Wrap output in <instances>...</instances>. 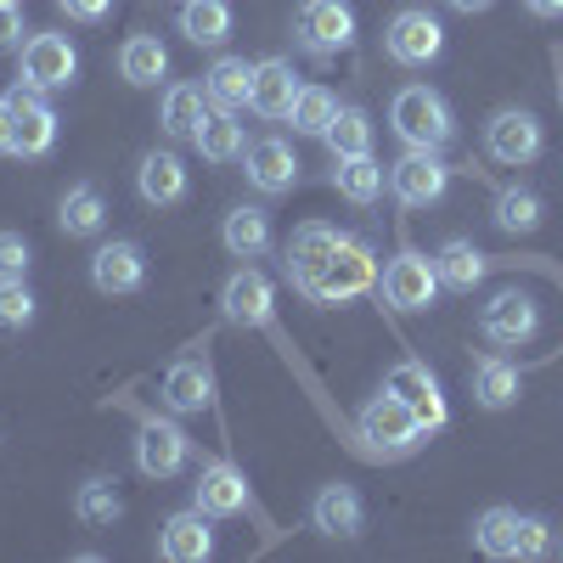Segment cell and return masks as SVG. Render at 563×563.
Instances as JSON below:
<instances>
[{
  "instance_id": "10",
  "label": "cell",
  "mask_w": 563,
  "mask_h": 563,
  "mask_svg": "<svg viewBox=\"0 0 563 563\" xmlns=\"http://www.w3.org/2000/svg\"><path fill=\"white\" fill-rule=\"evenodd\" d=\"M479 333H485L490 344H501V350H519V344H530V339L541 333V305H536L525 288H507V294H496V299L479 310Z\"/></svg>"
},
{
  "instance_id": "46",
  "label": "cell",
  "mask_w": 563,
  "mask_h": 563,
  "mask_svg": "<svg viewBox=\"0 0 563 563\" xmlns=\"http://www.w3.org/2000/svg\"><path fill=\"white\" fill-rule=\"evenodd\" d=\"M536 18H563V0H525Z\"/></svg>"
},
{
  "instance_id": "37",
  "label": "cell",
  "mask_w": 563,
  "mask_h": 563,
  "mask_svg": "<svg viewBox=\"0 0 563 563\" xmlns=\"http://www.w3.org/2000/svg\"><path fill=\"white\" fill-rule=\"evenodd\" d=\"M327 147H333V158H355V153H372V119L366 108H339V119L327 124Z\"/></svg>"
},
{
  "instance_id": "45",
  "label": "cell",
  "mask_w": 563,
  "mask_h": 563,
  "mask_svg": "<svg viewBox=\"0 0 563 563\" xmlns=\"http://www.w3.org/2000/svg\"><path fill=\"white\" fill-rule=\"evenodd\" d=\"M445 7H451V12H462V18H474V12H490L496 0H445Z\"/></svg>"
},
{
  "instance_id": "22",
  "label": "cell",
  "mask_w": 563,
  "mask_h": 563,
  "mask_svg": "<svg viewBox=\"0 0 563 563\" xmlns=\"http://www.w3.org/2000/svg\"><path fill=\"white\" fill-rule=\"evenodd\" d=\"M294 97H299V74H294L288 57L254 63V97H249V108L260 119H288L294 113Z\"/></svg>"
},
{
  "instance_id": "31",
  "label": "cell",
  "mask_w": 563,
  "mask_h": 563,
  "mask_svg": "<svg viewBox=\"0 0 563 563\" xmlns=\"http://www.w3.org/2000/svg\"><path fill=\"white\" fill-rule=\"evenodd\" d=\"M220 243H225V254H238V260H260L271 249V214L249 209V203L231 209L225 225H220Z\"/></svg>"
},
{
  "instance_id": "3",
  "label": "cell",
  "mask_w": 563,
  "mask_h": 563,
  "mask_svg": "<svg viewBox=\"0 0 563 563\" xmlns=\"http://www.w3.org/2000/svg\"><path fill=\"white\" fill-rule=\"evenodd\" d=\"M294 45L310 57H339L355 45V7L350 0H299L294 7Z\"/></svg>"
},
{
  "instance_id": "27",
  "label": "cell",
  "mask_w": 563,
  "mask_h": 563,
  "mask_svg": "<svg viewBox=\"0 0 563 563\" xmlns=\"http://www.w3.org/2000/svg\"><path fill=\"white\" fill-rule=\"evenodd\" d=\"M203 90H209V108H225V113L249 108V97H254V63L249 57H220L203 74Z\"/></svg>"
},
{
  "instance_id": "43",
  "label": "cell",
  "mask_w": 563,
  "mask_h": 563,
  "mask_svg": "<svg viewBox=\"0 0 563 563\" xmlns=\"http://www.w3.org/2000/svg\"><path fill=\"white\" fill-rule=\"evenodd\" d=\"M23 45V7H0V52Z\"/></svg>"
},
{
  "instance_id": "2",
  "label": "cell",
  "mask_w": 563,
  "mask_h": 563,
  "mask_svg": "<svg viewBox=\"0 0 563 563\" xmlns=\"http://www.w3.org/2000/svg\"><path fill=\"white\" fill-rule=\"evenodd\" d=\"M355 422H361V440H366L372 451H384V456H406V451L422 445V434H429V429H422V417H417L389 384L361 406Z\"/></svg>"
},
{
  "instance_id": "5",
  "label": "cell",
  "mask_w": 563,
  "mask_h": 563,
  "mask_svg": "<svg viewBox=\"0 0 563 563\" xmlns=\"http://www.w3.org/2000/svg\"><path fill=\"white\" fill-rule=\"evenodd\" d=\"M384 52H389V63H400V68H429V63L445 52V23H440L429 7H406V12H395L389 29H384Z\"/></svg>"
},
{
  "instance_id": "12",
  "label": "cell",
  "mask_w": 563,
  "mask_h": 563,
  "mask_svg": "<svg viewBox=\"0 0 563 563\" xmlns=\"http://www.w3.org/2000/svg\"><path fill=\"white\" fill-rule=\"evenodd\" d=\"M141 282H147V254L141 243L130 238H113L90 254V288L108 294V299H124V294H141Z\"/></svg>"
},
{
  "instance_id": "7",
  "label": "cell",
  "mask_w": 563,
  "mask_h": 563,
  "mask_svg": "<svg viewBox=\"0 0 563 563\" xmlns=\"http://www.w3.org/2000/svg\"><path fill=\"white\" fill-rule=\"evenodd\" d=\"M541 147H547V130H541V119H536L530 108H501V113H490V124H485V153H490L496 164H507V169L536 164Z\"/></svg>"
},
{
  "instance_id": "44",
  "label": "cell",
  "mask_w": 563,
  "mask_h": 563,
  "mask_svg": "<svg viewBox=\"0 0 563 563\" xmlns=\"http://www.w3.org/2000/svg\"><path fill=\"white\" fill-rule=\"evenodd\" d=\"M12 153V102H0V158Z\"/></svg>"
},
{
  "instance_id": "17",
  "label": "cell",
  "mask_w": 563,
  "mask_h": 563,
  "mask_svg": "<svg viewBox=\"0 0 563 563\" xmlns=\"http://www.w3.org/2000/svg\"><path fill=\"white\" fill-rule=\"evenodd\" d=\"M220 310H225V321H238V327H276V288L260 271H238L225 282V294H220Z\"/></svg>"
},
{
  "instance_id": "11",
  "label": "cell",
  "mask_w": 563,
  "mask_h": 563,
  "mask_svg": "<svg viewBox=\"0 0 563 563\" xmlns=\"http://www.w3.org/2000/svg\"><path fill=\"white\" fill-rule=\"evenodd\" d=\"M384 299L395 310H429L440 299V271L429 254H417V249H400L389 265H384Z\"/></svg>"
},
{
  "instance_id": "1",
  "label": "cell",
  "mask_w": 563,
  "mask_h": 563,
  "mask_svg": "<svg viewBox=\"0 0 563 563\" xmlns=\"http://www.w3.org/2000/svg\"><path fill=\"white\" fill-rule=\"evenodd\" d=\"M389 130L406 141V147H417V153H440V147H451V135H456L445 97H440V90H429V85L395 90V102H389Z\"/></svg>"
},
{
  "instance_id": "39",
  "label": "cell",
  "mask_w": 563,
  "mask_h": 563,
  "mask_svg": "<svg viewBox=\"0 0 563 563\" xmlns=\"http://www.w3.org/2000/svg\"><path fill=\"white\" fill-rule=\"evenodd\" d=\"M29 321H34V294L23 288V276H0V327L23 333Z\"/></svg>"
},
{
  "instance_id": "38",
  "label": "cell",
  "mask_w": 563,
  "mask_h": 563,
  "mask_svg": "<svg viewBox=\"0 0 563 563\" xmlns=\"http://www.w3.org/2000/svg\"><path fill=\"white\" fill-rule=\"evenodd\" d=\"M74 512L85 525H97V530H108L119 512H124V496L113 490V479H85L79 485V496H74Z\"/></svg>"
},
{
  "instance_id": "6",
  "label": "cell",
  "mask_w": 563,
  "mask_h": 563,
  "mask_svg": "<svg viewBox=\"0 0 563 563\" xmlns=\"http://www.w3.org/2000/svg\"><path fill=\"white\" fill-rule=\"evenodd\" d=\"M7 102H12V158H45L57 147V108L45 102V90L23 79Z\"/></svg>"
},
{
  "instance_id": "36",
  "label": "cell",
  "mask_w": 563,
  "mask_h": 563,
  "mask_svg": "<svg viewBox=\"0 0 563 563\" xmlns=\"http://www.w3.org/2000/svg\"><path fill=\"white\" fill-rule=\"evenodd\" d=\"M333 119H339V97H333V90H327V85H299L294 113H288L294 135H327Z\"/></svg>"
},
{
  "instance_id": "23",
  "label": "cell",
  "mask_w": 563,
  "mask_h": 563,
  "mask_svg": "<svg viewBox=\"0 0 563 563\" xmlns=\"http://www.w3.org/2000/svg\"><path fill=\"white\" fill-rule=\"evenodd\" d=\"M339 243H344V231H339V225H327V220H305V225H294V238H288V276H294V288H299L310 271H321L327 254H333Z\"/></svg>"
},
{
  "instance_id": "29",
  "label": "cell",
  "mask_w": 563,
  "mask_h": 563,
  "mask_svg": "<svg viewBox=\"0 0 563 563\" xmlns=\"http://www.w3.org/2000/svg\"><path fill=\"white\" fill-rule=\"evenodd\" d=\"M519 389H525V372L512 366V361L485 355V361L474 366V400H479L485 411H507L512 400H519Z\"/></svg>"
},
{
  "instance_id": "4",
  "label": "cell",
  "mask_w": 563,
  "mask_h": 563,
  "mask_svg": "<svg viewBox=\"0 0 563 563\" xmlns=\"http://www.w3.org/2000/svg\"><path fill=\"white\" fill-rule=\"evenodd\" d=\"M372 276H378V271H372V249L355 243V238H344L333 254H327L321 271H310L299 282V294L316 299V305H344V299H355V294L372 288Z\"/></svg>"
},
{
  "instance_id": "15",
  "label": "cell",
  "mask_w": 563,
  "mask_h": 563,
  "mask_svg": "<svg viewBox=\"0 0 563 563\" xmlns=\"http://www.w3.org/2000/svg\"><path fill=\"white\" fill-rule=\"evenodd\" d=\"M249 479L238 474L231 462H203V474L192 485V507H203L209 519H238V512H249Z\"/></svg>"
},
{
  "instance_id": "42",
  "label": "cell",
  "mask_w": 563,
  "mask_h": 563,
  "mask_svg": "<svg viewBox=\"0 0 563 563\" xmlns=\"http://www.w3.org/2000/svg\"><path fill=\"white\" fill-rule=\"evenodd\" d=\"M57 7H63L74 23H108V18H113V0H57Z\"/></svg>"
},
{
  "instance_id": "33",
  "label": "cell",
  "mask_w": 563,
  "mask_h": 563,
  "mask_svg": "<svg viewBox=\"0 0 563 563\" xmlns=\"http://www.w3.org/2000/svg\"><path fill=\"white\" fill-rule=\"evenodd\" d=\"M541 220H547L541 192H530V186H507V192H496V225L507 231V238H530Z\"/></svg>"
},
{
  "instance_id": "30",
  "label": "cell",
  "mask_w": 563,
  "mask_h": 563,
  "mask_svg": "<svg viewBox=\"0 0 563 563\" xmlns=\"http://www.w3.org/2000/svg\"><path fill=\"white\" fill-rule=\"evenodd\" d=\"M119 74H124V85H158L164 74H169V52H164V40L158 34H130L124 40V52H119Z\"/></svg>"
},
{
  "instance_id": "32",
  "label": "cell",
  "mask_w": 563,
  "mask_h": 563,
  "mask_svg": "<svg viewBox=\"0 0 563 563\" xmlns=\"http://www.w3.org/2000/svg\"><path fill=\"white\" fill-rule=\"evenodd\" d=\"M192 147L209 158V164H231V158H243V124H238V113H225V108H214L203 124H198V135H192Z\"/></svg>"
},
{
  "instance_id": "16",
  "label": "cell",
  "mask_w": 563,
  "mask_h": 563,
  "mask_svg": "<svg viewBox=\"0 0 563 563\" xmlns=\"http://www.w3.org/2000/svg\"><path fill=\"white\" fill-rule=\"evenodd\" d=\"M158 558H169V563H203V558H214V530H209V512H203V507L169 512L164 530H158Z\"/></svg>"
},
{
  "instance_id": "14",
  "label": "cell",
  "mask_w": 563,
  "mask_h": 563,
  "mask_svg": "<svg viewBox=\"0 0 563 563\" xmlns=\"http://www.w3.org/2000/svg\"><path fill=\"white\" fill-rule=\"evenodd\" d=\"M186 456H192V440H186L175 422H158V417H141V434H135V467L147 479H175Z\"/></svg>"
},
{
  "instance_id": "9",
  "label": "cell",
  "mask_w": 563,
  "mask_h": 563,
  "mask_svg": "<svg viewBox=\"0 0 563 563\" xmlns=\"http://www.w3.org/2000/svg\"><path fill=\"white\" fill-rule=\"evenodd\" d=\"M445 186H451V169L440 164V153L406 147V153L389 164V192H395L400 209H429V203H440Z\"/></svg>"
},
{
  "instance_id": "40",
  "label": "cell",
  "mask_w": 563,
  "mask_h": 563,
  "mask_svg": "<svg viewBox=\"0 0 563 563\" xmlns=\"http://www.w3.org/2000/svg\"><path fill=\"white\" fill-rule=\"evenodd\" d=\"M34 265V249L23 231H0V276H29Z\"/></svg>"
},
{
  "instance_id": "21",
  "label": "cell",
  "mask_w": 563,
  "mask_h": 563,
  "mask_svg": "<svg viewBox=\"0 0 563 563\" xmlns=\"http://www.w3.org/2000/svg\"><path fill=\"white\" fill-rule=\"evenodd\" d=\"M417 417H422V429H445V395H440V384H434V372L422 366V361H400V366H389V378H384Z\"/></svg>"
},
{
  "instance_id": "13",
  "label": "cell",
  "mask_w": 563,
  "mask_h": 563,
  "mask_svg": "<svg viewBox=\"0 0 563 563\" xmlns=\"http://www.w3.org/2000/svg\"><path fill=\"white\" fill-rule=\"evenodd\" d=\"M299 169H305V164L294 158V147H288L282 135H265V141H249V147H243V175H249L254 192H265V198L294 192Z\"/></svg>"
},
{
  "instance_id": "41",
  "label": "cell",
  "mask_w": 563,
  "mask_h": 563,
  "mask_svg": "<svg viewBox=\"0 0 563 563\" xmlns=\"http://www.w3.org/2000/svg\"><path fill=\"white\" fill-rule=\"evenodd\" d=\"M547 552H552L547 519H519V547H512V558H547Z\"/></svg>"
},
{
  "instance_id": "34",
  "label": "cell",
  "mask_w": 563,
  "mask_h": 563,
  "mask_svg": "<svg viewBox=\"0 0 563 563\" xmlns=\"http://www.w3.org/2000/svg\"><path fill=\"white\" fill-rule=\"evenodd\" d=\"M519 507H485L474 519V547L485 558H512V547H519Z\"/></svg>"
},
{
  "instance_id": "28",
  "label": "cell",
  "mask_w": 563,
  "mask_h": 563,
  "mask_svg": "<svg viewBox=\"0 0 563 563\" xmlns=\"http://www.w3.org/2000/svg\"><path fill=\"white\" fill-rule=\"evenodd\" d=\"M434 271H440V288H451V294H474L479 288V276L490 271V260L467 243V238H451L440 254H434Z\"/></svg>"
},
{
  "instance_id": "24",
  "label": "cell",
  "mask_w": 563,
  "mask_h": 563,
  "mask_svg": "<svg viewBox=\"0 0 563 563\" xmlns=\"http://www.w3.org/2000/svg\"><path fill=\"white\" fill-rule=\"evenodd\" d=\"M203 119H209V90H203V85L180 79V85H169V90H164V102H158V124H164V135L192 141Z\"/></svg>"
},
{
  "instance_id": "25",
  "label": "cell",
  "mask_w": 563,
  "mask_h": 563,
  "mask_svg": "<svg viewBox=\"0 0 563 563\" xmlns=\"http://www.w3.org/2000/svg\"><path fill=\"white\" fill-rule=\"evenodd\" d=\"M57 225L68 231V238H102V225H108V198H102V186H68L63 203H57Z\"/></svg>"
},
{
  "instance_id": "20",
  "label": "cell",
  "mask_w": 563,
  "mask_h": 563,
  "mask_svg": "<svg viewBox=\"0 0 563 563\" xmlns=\"http://www.w3.org/2000/svg\"><path fill=\"white\" fill-rule=\"evenodd\" d=\"M310 525L321 530V536H333V541H350V536H361V525H366V507H361V490L355 485H321L316 490V501H310Z\"/></svg>"
},
{
  "instance_id": "35",
  "label": "cell",
  "mask_w": 563,
  "mask_h": 563,
  "mask_svg": "<svg viewBox=\"0 0 563 563\" xmlns=\"http://www.w3.org/2000/svg\"><path fill=\"white\" fill-rule=\"evenodd\" d=\"M180 34L192 45H225L231 7H225V0H186V7H180Z\"/></svg>"
},
{
  "instance_id": "8",
  "label": "cell",
  "mask_w": 563,
  "mask_h": 563,
  "mask_svg": "<svg viewBox=\"0 0 563 563\" xmlns=\"http://www.w3.org/2000/svg\"><path fill=\"white\" fill-rule=\"evenodd\" d=\"M18 79L34 85V90H68L79 79V52L68 34H29L23 40V63H18Z\"/></svg>"
},
{
  "instance_id": "47",
  "label": "cell",
  "mask_w": 563,
  "mask_h": 563,
  "mask_svg": "<svg viewBox=\"0 0 563 563\" xmlns=\"http://www.w3.org/2000/svg\"><path fill=\"white\" fill-rule=\"evenodd\" d=\"M0 7H23V0H0Z\"/></svg>"
},
{
  "instance_id": "18",
  "label": "cell",
  "mask_w": 563,
  "mask_h": 563,
  "mask_svg": "<svg viewBox=\"0 0 563 563\" xmlns=\"http://www.w3.org/2000/svg\"><path fill=\"white\" fill-rule=\"evenodd\" d=\"M164 406L180 411V417H198V411L214 406V372H209L203 355H186L164 372Z\"/></svg>"
},
{
  "instance_id": "19",
  "label": "cell",
  "mask_w": 563,
  "mask_h": 563,
  "mask_svg": "<svg viewBox=\"0 0 563 563\" xmlns=\"http://www.w3.org/2000/svg\"><path fill=\"white\" fill-rule=\"evenodd\" d=\"M186 186H192V175H186L180 153H158L153 147L147 158H141V169H135V192H141L147 209H175L186 198Z\"/></svg>"
},
{
  "instance_id": "26",
  "label": "cell",
  "mask_w": 563,
  "mask_h": 563,
  "mask_svg": "<svg viewBox=\"0 0 563 563\" xmlns=\"http://www.w3.org/2000/svg\"><path fill=\"white\" fill-rule=\"evenodd\" d=\"M333 186H339V198L350 203H378L384 198V186H389V169L372 158V153H355V158H333Z\"/></svg>"
}]
</instances>
